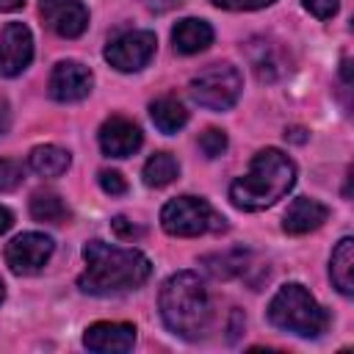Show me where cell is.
<instances>
[{"mask_svg":"<svg viewBox=\"0 0 354 354\" xmlns=\"http://www.w3.org/2000/svg\"><path fill=\"white\" fill-rule=\"evenodd\" d=\"M171 41H174V50L183 53V55H194V53H202L210 47L213 41V28L205 22V19H196V17H188V19H180L171 30Z\"/></svg>","mask_w":354,"mask_h":354,"instance_id":"9a60e30c","label":"cell"},{"mask_svg":"<svg viewBox=\"0 0 354 354\" xmlns=\"http://www.w3.org/2000/svg\"><path fill=\"white\" fill-rule=\"evenodd\" d=\"M149 116H152V124L160 130V133H177L180 127H185L188 122V111L180 100L174 97H158L152 105H149Z\"/></svg>","mask_w":354,"mask_h":354,"instance_id":"ac0fdd59","label":"cell"},{"mask_svg":"<svg viewBox=\"0 0 354 354\" xmlns=\"http://www.w3.org/2000/svg\"><path fill=\"white\" fill-rule=\"evenodd\" d=\"M268 321L282 332L299 337H318L329 326V313L313 299L304 285L288 282L268 301Z\"/></svg>","mask_w":354,"mask_h":354,"instance_id":"277c9868","label":"cell"},{"mask_svg":"<svg viewBox=\"0 0 354 354\" xmlns=\"http://www.w3.org/2000/svg\"><path fill=\"white\" fill-rule=\"evenodd\" d=\"M6 299V285H3V279H0V301Z\"/></svg>","mask_w":354,"mask_h":354,"instance_id":"4dcf8cb0","label":"cell"},{"mask_svg":"<svg viewBox=\"0 0 354 354\" xmlns=\"http://www.w3.org/2000/svg\"><path fill=\"white\" fill-rule=\"evenodd\" d=\"M301 3L318 19H332L337 14V8H340V0H301Z\"/></svg>","mask_w":354,"mask_h":354,"instance_id":"d4e9b609","label":"cell"},{"mask_svg":"<svg viewBox=\"0 0 354 354\" xmlns=\"http://www.w3.org/2000/svg\"><path fill=\"white\" fill-rule=\"evenodd\" d=\"M33 61V36L22 22H8L0 33V75L17 77Z\"/></svg>","mask_w":354,"mask_h":354,"instance_id":"9c48e42d","label":"cell"},{"mask_svg":"<svg viewBox=\"0 0 354 354\" xmlns=\"http://www.w3.org/2000/svg\"><path fill=\"white\" fill-rule=\"evenodd\" d=\"M8 122H11V113H8V105L6 100H0V136L8 130Z\"/></svg>","mask_w":354,"mask_h":354,"instance_id":"f1b7e54d","label":"cell"},{"mask_svg":"<svg viewBox=\"0 0 354 354\" xmlns=\"http://www.w3.org/2000/svg\"><path fill=\"white\" fill-rule=\"evenodd\" d=\"M326 218H329V207L326 205H321L318 199H310V196H299L285 210L282 230L288 235H307V232L318 230Z\"/></svg>","mask_w":354,"mask_h":354,"instance_id":"5bb4252c","label":"cell"},{"mask_svg":"<svg viewBox=\"0 0 354 354\" xmlns=\"http://www.w3.org/2000/svg\"><path fill=\"white\" fill-rule=\"evenodd\" d=\"M94 75L80 61H58L50 72V97L55 102H77L88 97Z\"/></svg>","mask_w":354,"mask_h":354,"instance_id":"30bf717a","label":"cell"},{"mask_svg":"<svg viewBox=\"0 0 354 354\" xmlns=\"http://www.w3.org/2000/svg\"><path fill=\"white\" fill-rule=\"evenodd\" d=\"M329 277L343 296L354 293V241L351 238H343L335 246L332 260H329Z\"/></svg>","mask_w":354,"mask_h":354,"instance_id":"2e32d148","label":"cell"},{"mask_svg":"<svg viewBox=\"0 0 354 354\" xmlns=\"http://www.w3.org/2000/svg\"><path fill=\"white\" fill-rule=\"evenodd\" d=\"M188 91H191V100L207 111H230L243 91V75L238 72V66L227 61L210 64L191 80Z\"/></svg>","mask_w":354,"mask_h":354,"instance_id":"8992f818","label":"cell"},{"mask_svg":"<svg viewBox=\"0 0 354 354\" xmlns=\"http://www.w3.org/2000/svg\"><path fill=\"white\" fill-rule=\"evenodd\" d=\"M30 216L44 224H64L69 218V207L55 191H36L30 199Z\"/></svg>","mask_w":354,"mask_h":354,"instance_id":"d6986e66","label":"cell"},{"mask_svg":"<svg viewBox=\"0 0 354 354\" xmlns=\"http://www.w3.org/2000/svg\"><path fill=\"white\" fill-rule=\"evenodd\" d=\"M53 238L44 235V232H22L17 238L8 241L6 246V263L14 274L19 277H30V274H39L47 260L53 257Z\"/></svg>","mask_w":354,"mask_h":354,"instance_id":"52a82bcc","label":"cell"},{"mask_svg":"<svg viewBox=\"0 0 354 354\" xmlns=\"http://www.w3.org/2000/svg\"><path fill=\"white\" fill-rule=\"evenodd\" d=\"M69 163H72L69 152L55 144H39L28 155V166L41 177H61L69 169Z\"/></svg>","mask_w":354,"mask_h":354,"instance_id":"e0dca14e","label":"cell"},{"mask_svg":"<svg viewBox=\"0 0 354 354\" xmlns=\"http://www.w3.org/2000/svg\"><path fill=\"white\" fill-rule=\"evenodd\" d=\"M25 171L17 160H8V158H0V191H14L19 188Z\"/></svg>","mask_w":354,"mask_h":354,"instance_id":"603a6c76","label":"cell"},{"mask_svg":"<svg viewBox=\"0 0 354 354\" xmlns=\"http://www.w3.org/2000/svg\"><path fill=\"white\" fill-rule=\"evenodd\" d=\"M100 188H102L105 194H111V196H122V194L127 191V183H124V177H122L119 171L102 169V171H100Z\"/></svg>","mask_w":354,"mask_h":354,"instance_id":"cb8c5ba5","label":"cell"},{"mask_svg":"<svg viewBox=\"0 0 354 354\" xmlns=\"http://www.w3.org/2000/svg\"><path fill=\"white\" fill-rule=\"evenodd\" d=\"M155 44H158V39L152 30H130V33H122L113 41H108L105 61L119 72H138L141 66H147L152 61Z\"/></svg>","mask_w":354,"mask_h":354,"instance_id":"ba28073f","label":"cell"},{"mask_svg":"<svg viewBox=\"0 0 354 354\" xmlns=\"http://www.w3.org/2000/svg\"><path fill=\"white\" fill-rule=\"evenodd\" d=\"M177 174H180V163H177L174 155H169V152H155V155L144 163V171H141L144 185H149V188H163V185L174 183Z\"/></svg>","mask_w":354,"mask_h":354,"instance_id":"ffe728a7","label":"cell"},{"mask_svg":"<svg viewBox=\"0 0 354 354\" xmlns=\"http://www.w3.org/2000/svg\"><path fill=\"white\" fill-rule=\"evenodd\" d=\"M22 6H25V0H0V11H17Z\"/></svg>","mask_w":354,"mask_h":354,"instance_id":"f546056e","label":"cell"},{"mask_svg":"<svg viewBox=\"0 0 354 354\" xmlns=\"http://www.w3.org/2000/svg\"><path fill=\"white\" fill-rule=\"evenodd\" d=\"M163 324L183 340H202L213 321V304L205 282L194 271L171 274L158 296Z\"/></svg>","mask_w":354,"mask_h":354,"instance_id":"7a4b0ae2","label":"cell"},{"mask_svg":"<svg viewBox=\"0 0 354 354\" xmlns=\"http://www.w3.org/2000/svg\"><path fill=\"white\" fill-rule=\"evenodd\" d=\"M83 346L100 354H124L136 346V326L119 321H100L83 332Z\"/></svg>","mask_w":354,"mask_h":354,"instance_id":"7c38bea8","label":"cell"},{"mask_svg":"<svg viewBox=\"0 0 354 354\" xmlns=\"http://www.w3.org/2000/svg\"><path fill=\"white\" fill-rule=\"evenodd\" d=\"M160 227L177 238H196L227 230V218L202 196H174L160 210Z\"/></svg>","mask_w":354,"mask_h":354,"instance_id":"5b68a950","label":"cell"},{"mask_svg":"<svg viewBox=\"0 0 354 354\" xmlns=\"http://www.w3.org/2000/svg\"><path fill=\"white\" fill-rule=\"evenodd\" d=\"M199 149H202L207 158H218V155H224V149H227V133L218 130V127L205 130V133L199 136Z\"/></svg>","mask_w":354,"mask_h":354,"instance_id":"7402d4cb","label":"cell"},{"mask_svg":"<svg viewBox=\"0 0 354 354\" xmlns=\"http://www.w3.org/2000/svg\"><path fill=\"white\" fill-rule=\"evenodd\" d=\"M111 230H113L119 238H136V235H141V230H138L133 221H127L124 216H116V218L111 221Z\"/></svg>","mask_w":354,"mask_h":354,"instance_id":"4316f807","label":"cell"},{"mask_svg":"<svg viewBox=\"0 0 354 354\" xmlns=\"http://www.w3.org/2000/svg\"><path fill=\"white\" fill-rule=\"evenodd\" d=\"M11 224H14V216H11V210L0 205V235H3V232H8V230H11Z\"/></svg>","mask_w":354,"mask_h":354,"instance_id":"83f0119b","label":"cell"},{"mask_svg":"<svg viewBox=\"0 0 354 354\" xmlns=\"http://www.w3.org/2000/svg\"><path fill=\"white\" fill-rule=\"evenodd\" d=\"M141 144H144L141 127L124 116H111L100 127V147L111 158H127V155L138 152Z\"/></svg>","mask_w":354,"mask_h":354,"instance_id":"4fadbf2b","label":"cell"},{"mask_svg":"<svg viewBox=\"0 0 354 354\" xmlns=\"http://www.w3.org/2000/svg\"><path fill=\"white\" fill-rule=\"evenodd\" d=\"M210 3L218 8H227V11H254V8L271 6L274 0H210Z\"/></svg>","mask_w":354,"mask_h":354,"instance_id":"484cf974","label":"cell"},{"mask_svg":"<svg viewBox=\"0 0 354 354\" xmlns=\"http://www.w3.org/2000/svg\"><path fill=\"white\" fill-rule=\"evenodd\" d=\"M39 11L44 25L64 39H77L88 28V8L80 0H41Z\"/></svg>","mask_w":354,"mask_h":354,"instance_id":"8fae6325","label":"cell"},{"mask_svg":"<svg viewBox=\"0 0 354 354\" xmlns=\"http://www.w3.org/2000/svg\"><path fill=\"white\" fill-rule=\"evenodd\" d=\"M83 260L86 268L77 277V288L91 296L136 290L152 274V263L138 249H122L102 241H88L83 246Z\"/></svg>","mask_w":354,"mask_h":354,"instance_id":"6da1fadb","label":"cell"},{"mask_svg":"<svg viewBox=\"0 0 354 354\" xmlns=\"http://www.w3.org/2000/svg\"><path fill=\"white\" fill-rule=\"evenodd\" d=\"M296 183V163L277 147H266L260 149L252 163L249 171L243 177H238L230 185V202L238 210H266L271 205H277Z\"/></svg>","mask_w":354,"mask_h":354,"instance_id":"3957f363","label":"cell"},{"mask_svg":"<svg viewBox=\"0 0 354 354\" xmlns=\"http://www.w3.org/2000/svg\"><path fill=\"white\" fill-rule=\"evenodd\" d=\"M202 263L207 266V271H210L216 279H230V277H241V274L246 271L249 252L232 249V252H221V254H207Z\"/></svg>","mask_w":354,"mask_h":354,"instance_id":"44dd1931","label":"cell"}]
</instances>
